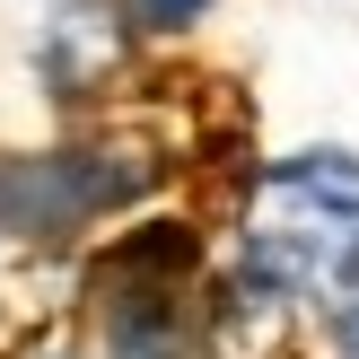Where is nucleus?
Masks as SVG:
<instances>
[{"mask_svg":"<svg viewBox=\"0 0 359 359\" xmlns=\"http://www.w3.org/2000/svg\"><path fill=\"white\" fill-rule=\"evenodd\" d=\"M202 9H210V0H140V18H149V27H193Z\"/></svg>","mask_w":359,"mask_h":359,"instance_id":"nucleus-4","label":"nucleus"},{"mask_svg":"<svg viewBox=\"0 0 359 359\" xmlns=\"http://www.w3.org/2000/svg\"><path fill=\"white\" fill-rule=\"evenodd\" d=\"M123 175L105 167H70V158H35V167H9L0 175V219L27 228V237H62V228H79L97 202H114Z\"/></svg>","mask_w":359,"mask_h":359,"instance_id":"nucleus-2","label":"nucleus"},{"mask_svg":"<svg viewBox=\"0 0 359 359\" xmlns=\"http://www.w3.org/2000/svg\"><path fill=\"white\" fill-rule=\"evenodd\" d=\"M359 263V158L351 149H298L255 184L245 228V280L298 298L316 280H342Z\"/></svg>","mask_w":359,"mask_h":359,"instance_id":"nucleus-1","label":"nucleus"},{"mask_svg":"<svg viewBox=\"0 0 359 359\" xmlns=\"http://www.w3.org/2000/svg\"><path fill=\"white\" fill-rule=\"evenodd\" d=\"M325 325H333V342L359 359V290H351V298H333V307H325Z\"/></svg>","mask_w":359,"mask_h":359,"instance_id":"nucleus-3","label":"nucleus"}]
</instances>
